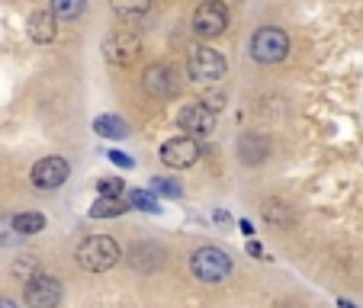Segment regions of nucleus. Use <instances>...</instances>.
<instances>
[{"label": "nucleus", "instance_id": "nucleus-1", "mask_svg": "<svg viewBox=\"0 0 363 308\" xmlns=\"http://www.w3.org/2000/svg\"><path fill=\"white\" fill-rule=\"evenodd\" d=\"M77 263H81L87 273H103V270H113L119 263V244L110 234H94L77 247Z\"/></svg>", "mask_w": 363, "mask_h": 308}, {"label": "nucleus", "instance_id": "nucleus-2", "mask_svg": "<svg viewBox=\"0 0 363 308\" xmlns=\"http://www.w3.org/2000/svg\"><path fill=\"white\" fill-rule=\"evenodd\" d=\"M190 270L199 283H222L232 276V257L222 247L206 244L190 257Z\"/></svg>", "mask_w": 363, "mask_h": 308}, {"label": "nucleus", "instance_id": "nucleus-3", "mask_svg": "<svg viewBox=\"0 0 363 308\" xmlns=\"http://www.w3.org/2000/svg\"><path fill=\"white\" fill-rule=\"evenodd\" d=\"M289 55V35L277 26H264L251 35V58L261 64H277Z\"/></svg>", "mask_w": 363, "mask_h": 308}, {"label": "nucleus", "instance_id": "nucleus-4", "mask_svg": "<svg viewBox=\"0 0 363 308\" xmlns=\"http://www.w3.org/2000/svg\"><path fill=\"white\" fill-rule=\"evenodd\" d=\"M138 52H142V39H138V33L129 26L113 29V33L103 39V58L110 64H116V68L132 64L138 58Z\"/></svg>", "mask_w": 363, "mask_h": 308}, {"label": "nucleus", "instance_id": "nucleus-5", "mask_svg": "<svg viewBox=\"0 0 363 308\" xmlns=\"http://www.w3.org/2000/svg\"><path fill=\"white\" fill-rule=\"evenodd\" d=\"M186 74L199 84H213L219 77H225V58L209 45H196L186 55Z\"/></svg>", "mask_w": 363, "mask_h": 308}, {"label": "nucleus", "instance_id": "nucleus-6", "mask_svg": "<svg viewBox=\"0 0 363 308\" xmlns=\"http://www.w3.org/2000/svg\"><path fill=\"white\" fill-rule=\"evenodd\" d=\"M228 26V7L222 0H203L193 13V33L203 35V39H216L222 35Z\"/></svg>", "mask_w": 363, "mask_h": 308}, {"label": "nucleus", "instance_id": "nucleus-7", "mask_svg": "<svg viewBox=\"0 0 363 308\" xmlns=\"http://www.w3.org/2000/svg\"><path fill=\"white\" fill-rule=\"evenodd\" d=\"M23 299L29 308H55L62 302V283L48 273H35L23 289Z\"/></svg>", "mask_w": 363, "mask_h": 308}, {"label": "nucleus", "instance_id": "nucleus-8", "mask_svg": "<svg viewBox=\"0 0 363 308\" xmlns=\"http://www.w3.org/2000/svg\"><path fill=\"white\" fill-rule=\"evenodd\" d=\"M199 144H196V138H190V135H177V138H171V142H164L161 144V164L164 167H193L199 161Z\"/></svg>", "mask_w": 363, "mask_h": 308}, {"label": "nucleus", "instance_id": "nucleus-9", "mask_svg": "<svg viewBox=\"0 0 363 308\" xmlns=\"http://www.w3.org/2000/svg\"><path fill=\"white\" fill-rule=\"evenodd\" d=\"M142 84L155 100H171V96H177V90H180V77L171 64H151V68H145Z\"/></svg>", "mask_w": 363, "mask_h": 308}, {"label": "nucleus", "instance_id": "nucleus-10", "mask_svg": "<svg viewBox=\"0 0 363 308\" xmlns=\"http://www.w3.org/2000/svg\"><path fill=\"white\" fill-rule=\"evenodd\" d=\"M68 161L58 158V154H52V158H42L35 161L33 167V186H39V190H58V186L68 180Z\"/></svg>", "mask_w": 363, "mask_h": 308}, {"label": "nucleus", "instance_id": "nucleus-11", "mask_svg": "<svg viewBox=\"0 0 363 308\" xmlns=\"http://www.w3.org/2000/svg\"><path fill=\"white\" fill-rule=\"evenodd\" d=\"M180 129H186L190 135H213L216 129V110H209L206 103H186L180 110Z\"/></svg>", "mask_w": 363, "mask_h": 308}, {"label": "nucleus", "instance_id": "nucleus-12", "mask_svg": "<svg viewBox=\"0 0 363 308\" xmlns=\"http://www.w3.org/2000/svg\"><path fill=\"white\" fill-rule=\"evenodd\" d=\"M238 154L245 164H261V161H267V154H270V142L264 135H257V132H245L238 142Z\"/></svg>", "mask_w": 363, "mask_h": 308}, {"label": "nucleus", "instance_id": "nucleus-13", "mask_svg": "<svg viewBox=\"0 0 363 308\" xmlns=\"http://www.w3.org/2000/svg\"><path fill=\"white\" fill-rule=\"evenodd\" d=\"M29 35H33V42H39V45L55 42V35H58L55 13H52V10H39V13L29 16Z\"/></svg>", "mask_w": 363, "mask_h": 308}, {"label": "nucleus", "instance_id": "nucleus-14", "mask_svg": "<svg viewBox=\"0 0 363 308\" xmlns=\"http://www.w3.org/2000/svg\"><path fill=\"white\" fill-rule=\"evenodd\" d=\"M110 7L119 20H138L151 10V0H110Z\"/></svg>", "mask_w": 363, "mask_h": 308}, {"label": "nucleus", "instance_id": "nucleus-15", "mask_svg": "<svg viewBox=\"0 0 363 308\" xmlns=\"http://www.w3.org/2000/svg\"><path fill=\"white\" fill-rule=\"evenodd\" d=\"M13 225H16V232L26 238V234H39L42 228H45V215H39V212H23V215H13Z\"/></svg>", "mask_w": 363, "mask_h": 308}, {"label": "nucleus", "instance_id": "nucleus-16", "mask_svg": "<svg viewBox=\"0 0 363 308\" xmlns=\"http://www.w3.org/2000/svg\"><path fill=\"white\" fill-rule=\"evenodd\" d=\"M129 205L125 203H119V199H106V196H100V203L90 209V219H113V215H123Z\"/></svg>", "mask_w": 363, "mask_h": 308}, {"label": "nucleus", "instance_id": "nucleus-17", "mask_svg": "<svg viewBox=\"0 0 363 308\" xmlns=\"http://www.w3.org/2000/svg\"><path fill=\"white\" fill-rule=\"evenodd\" d=\"M87 10V0H52V13L62 20H77Z\"/></svg>", "mask_w": 363, "mask_h": 308}, {"label": "nucleus", "instance_id": "nucleus-18", "mask_svg": "<svg viewBox=\"0 0 363 308\" xmlns=\"http://www.w3.org/2000/svg\"><path fill=\"white\" fill-rule=\"evenodd\" d=\"M94 125H96V132H100V135H106V138H123L125 132H129L123 119H116V116H100Z\"/></svg>", "mask_w": 363, "mask_h": 308}, {"label": "nucleus", "instance_id": "nucleus-19", "mask_svg": "<svg viewBox=\"0 0 363 308\" xmlns=\"http://www.w3.org/2000/svg\"><path fill=\"white\" fill-rule=\"evenodd\" d=\"M261 212L270 225H283V222H289V209H286V203H280V199H267Z\"/></svg>", "mask_w": 363, "mask_h": 308}, {"label": "nucleus", "instance_id": "nucleus-20", "mask_svg": "<svg viewBox=\"0 0 363 308\" xmlns=\"http://www.w3.org/2000/svg\"><path fill=\"white\" fill-rule=\"evenodd\" d=\"M35 273H39V261H35V257H20V261L13 263V276H16V280L29 283Z\"/></svg>", "mask_w": 363, "mask_h": 308}, {"label": "nucleus", "instance_id": "nucleus-21", "mask_svg": "<svg viewBox=\"0 0 363 308\" xmlns=\"http://www.w3.org/2000/svg\"><path fill=\"white\" fill-rule=\"evenodd\" d=\"M16 241H23V234L16 232L13 215H4V219H0V244L10 247V244H16Z\"/></svg>", "mask_w": 363, "mask_h": 308}, {"label": "nucleus", "instance_id": "nucleus-22", "mask_svg": "<svg viewBox=\"0 0 363 308\" xmlns=\"http://www.w3.org/2000/svg\"><path fill=\"white\" fill-rule=\"evenodd\" d=\"M96 190H100V196L116 199L119 193H123V180H116V177H103L100 183H96Z\"/></svg>", "mask_w": 363, "mask_h": 308}, {"label": "nucleus", "instance_id": "nucleus-23", "mask_svg": "<svg viewBox=\"0 0 363 308\" xmlns=\"http://www.w3.org/2000/svg\"><path fill=\"white\" fill-rule=\"evenodd\" d=\"M129 199H132V203L138 205V209H145V212H158V199L151 196V193H145V190H135V193H132Z\"/></svg>", "mask_w": 363, "mask_h": 308}, {"label": "nucleus", "instance_id": "nucleus-24", "mask_svg": "<svg viewBox=\"0 0 363 308\" xmlns=\"http://www.w3.org/2000/svg\"><path fill=\"white\" fill-rule=\"evenodd\" d=\"M151 190H155V193H164V196H180V183H174V180H167V177H155Z\"/></svg>", "mask_w": 363, "mask_h": 308}, {"label": "nucleus", "instance_id": "nucleus-25", "mask_svg": "<svg viewBox=\"0 0 363 308\" xmlns=\"http://www.w3.org/2000/svg\"><path fill=\"white\" fill-rule=\"evenodd\" d=\"M110 161L113 164H119V167H132V158H125L123 151H110Z\"/></svg>", "mask_w": 363, "mask_h": 308}, {"label": "nucleus", "instance_id": "nucleus-26", "mask_svg": "<svg viewBox=\"0 0 363 308\" xmlns=\"http://www.w3.org/2000/svg\"><path fill=\"white\" fill-rule=\"evenodd\" d=\"M222 100H225V96H222V93H209V96H206V106H209V110H222Z\"/></svg>", "mask_w": 363, "mask_h": 308}, {"label": "nucleus", "instance_id": "nucleus-27", "mask_svg": "<svg viewBox=\"0 0 363 308\" xmlns=\"http://www.w3.org/2000/svg\"><path fill=\"white\" fill-rule=\"evenodd\" d=\"M0 308H16V305H13L10 299H0Z\"/></svg>", "mask_w": 363, "mask_h": 308}]
</instances>
